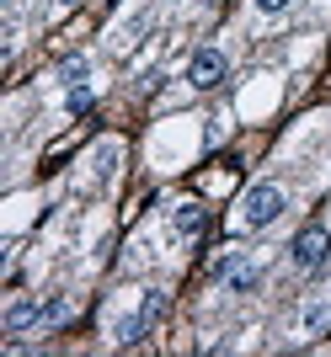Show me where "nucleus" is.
Returning a JSON list of instances; mask_svg holds the SVG:
<instances>
[{
  "mask_svg": "<svg viewBox=\"0 0 331 357\" xmlns=\"http://www.w3.org/2000/svg\"><path fill=\"white\" fill-rule=\"evenodd\" d=\"M288 256H294V267L300 272H326V261H331V229L326 224H310V229H300L294 235V245H288Z\"/></svg>",
  "mask_w": 331,
  "mask_h": 357,
  "instance_id": "obj_1",
  "label": "nucleus"
},
{
  "mask_svg": "<svg viewBox=\"0 0 331 357\" xmlns=\"http://www.w3.org/2000/svg\"><path fill=\"white\" fill-rule=\"evenodd\" d=\"M161 310H166V294H161V288H145V298H139V310H128V314L118 320V326H112V342L134 347L139 336H145V331H150L155 320H161Z\"/></svg>",
  "mask_w": 331,
  "mask_h": 357,
  "instance_id": "obj_2",
  "label": "nucleus"
},
{
  "mask_svg": "<svg viewBox=\"0 0 331 357\" xmlns=\"http://www.w3.org/2000/svg\"><path fill=\"white\" fill-rule=\"evenodd\" d=\"M278 213H284V187H278V181H256L251 192H246V203H241V224L246 229H267Z\"/></svg>",
  "mask_w": 331,
  "mask_h": 357,
  "instance_id": "obj_3",
  "label": "nucleus"
},
{
  "mask_svg": "<svg viewBox=\"0 0 331 357\" xmlns=\"http://www.w3.org/2000/svg\"><path fill=\"white\" fill-rule=\"evenodd\" d=\"M214 283H225V294H251L262 283V261H251L241 251H225L214 261Z\"/></svg>",
  "mask_w": 331,
  "mask_h": 357,
  "instance_id": "obj_4",
  "label": "nucleus"
},
{
  "mask_svg": "<svg viewBox=\"0 0 331 357\" xmlns=\"http://www.w3.org/2000/svg\"><path fill=\"white\" fill-rule=\"evenodd\" d=\"M225 54H219V48H198L193 54V64H187V86L193 91H214L219 86V80H225Z\"/></svg>",
  "mask_w": 331,
  "mask_h": 357,
  "instance_id": "obj_5",
  "label": "nucleus"
},
{
  "mask_svg": "<svg viewBox=\"0 0 331 357\" xmlns=\"http://www.w3.org/2000/svg\"><path fill=\"white\" fill-rule=\"evenodd\" d=\"M203 224H209V208H203V203H177V208H171V235L193 240V235H203Z\"/></svg>",
  "mask_w": 331,
  "mask_h": 357,
  "instance_id": "obj_6",
  "label": "nucleus"
},
{
  "mask_svg": "<svg viewBox=\"0 0 331 357\" xmlns=\"http://www.w3.org/2000/svg\"><path fill=\"white\" fill-rule=\"evenodd\" d=\"M27 326H43V304L38 298H11L6 304V331H27Z\"/></svg>",
  "mask_w": 331,
  "mask_h": 357,
  "instance_id": "obj_7",
  "label": "nucleus"
},
{
  "mask_svg": "<svg viewBox=\"0 0 331 357\" xmlns=\"http://www.w3.org/2000/svg\"><path fill=\"white\" fill-rule=\"evenodd\" d=\"M304 336H326L331 331V298H316V304H310V310H304Z\"/></svg>",
  "mask_w": 331,
  "mask_h": 357,
  "instance_id": "obj_8",
  "label": "nucleus"
},
{
  "mask_svg": "<svg viewBox=\"0 0 331 357\" xmlns=\"http://www.w3.org/2000/svg\"><path fill=\"white\" fill-rule=\"evenodd\" d=\"M91 102H96V91H91V80H86V86H70V91H64V112H70V118L91 112Z\"/></svg>",
  "mask_w": 331,
  "mask_h": 357,
  "instance_id": "obj_9",
  "label": "nucleus"
},
{
  "mask_svg": "<svg viewBox=\"0 0 331 357\" xmlns=\"http://www.w3.org/2000/svg\"><path fill=\"white\" fill-rule=\"evenodd\" d=\"M118 155H123V149L112 144V139L96 149V181H112V171H118Z\"/></svg>",
  "mask_w": 331,
  "mask_h": 357,
  "instance_id": "obj_10",
  "label": "nucleus"
},
{
  "mask_svg": "<svg viewBox=\"0 0 331 357\" xmlns=\"http://www.w3.org/2000/svg\"><path fill=\"white\" fill-rule=\"evenodd\" d=\"M91 80V64L86 59H64V70H59V86L70 91V86H86Z\"/></svg>",
  "mask_w": 331,
  "mask_h": 357,
  "instance_id": "obj_11",
  "label": "nucleus"
},
{
  "mask_svg": "<svg viewBox=\"0 0 331 357\" xmlns=\"http://www.w3.org/2000/svg\"><path fill=\"white\" fill-rule=\"evenodd\" d=\"M64 314H70V298H64V294H54V298H43V326H59Z\"/></svg>",
  "mask_w": 331,
  "mask_h": 357,
  "instance_id": "obj_12",
  "label": "nucleus"
},
{
  "mask_svg": "<svg viewBox=\"0 0 331 357\" xmlns=\"http://www.w3.org/2000/svg\"><path fill=\"white\" fill-rule=\"evenodd\" d=\"M288 6H294V0H256V11H262V16H278V11H288Z\"/></svg>",
  "mask_w": 331,
  "mask_h": 357,
  "instance_id": "obj_13",
  "label": "nucleus"
},
{
  "mask_svg": "<svg viewBox=\"0 0 331 357\" xmlns=\"http://www.w3.org/2000/svg\"><path fill=\"white\" fill-rule=\"evenodd\" d=\"M54 6H59V11H75V6H80V0H54Z\"/></svg>",
  "mask_w": 331,
  "mask_h": 357,
  "instance_id": "obj_14",
  "label": "nucleus"
},
{
  "mask_svg": "<svg viewBox=\"0 0 331 357\" xmlns=\"http://www.w3.org/2000/svg\"><path fill=\"white\" fill-rule=\"evenodd\" d=\"M6 6H11V0H6Z\"/></svg>",
  "mask_w": 331,
  "mask_h": 357,
  "instance_id": "obj_15",
  "label": "nucleus"
}]
</instances>
